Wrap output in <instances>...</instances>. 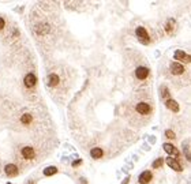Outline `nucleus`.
<instances>
[{"label":"nucleus","mask_w":191,"mask_h":184,"mask_svg":"<svg viewBox=\"0 0 191 184\" xmlns=\"http://www.w3.org/2000/svg\"><path fill=\"white\" fill-rule=\"evenodd\" d=\"M135 33H137V37L141 40V42L149 44V41H150V37H149V34H147L146 29H145V28H137Z\"/></svg>","instance_id":"1"},{"label":"nucleus","mask_w":191,"mask_h":184,"mask_svg":"<svg viewBox=\"0 0 191 184\" xmlns=\"http://www.w3.org/2000/svg\"><path fill=\"white\" fill-rule=\"evenodd\" d=\"M21 153H22V157H23L25 160H33V158L36 157V151H34V149L30 147V146H25Z\"/></svg>","instance_id":"2"},{"label":"nucleus","mask_w":191,"mask_h":184,"mask_svg":"<svg viewBox=\"0 0 191 184\" xmlns=\"http://www.w3.org/2000/svg\"><path fill=\"white\" fill-rule=\"evenodd\" d=\"M135 109H137V112L141 113V115H149L150 113V110H151V108H150L149 104H146V102H139V104H137Z\"/></svg>","instance_id":"3"},{"label":"nucleus","mask_w":191,"mask_h":184,"mask_svg":"<svg viewBox=\"0 0 191 184\" xmlns=\"http://www.w3.org/2000/svg\"><path fill=\"white\" fill-rule=\"evenodd\" d=\"M37 83V78L34 74H28L25 76V86L29 87V89H32V87L36 86Z\"/></svg>","instance_id":"4"},{"label":"nucleus","mask_w":191,"mask_h":184,"mask_svg":"<svg viewBox=\"0 0 191 184\" xmlns=\"http://www.w3.org/2000/svg\"><path fill=\"white\" fill-rule=\"evenodd\" d=\"M149 72H150V71H149L147 67H138L135 70V76L138 79H146Z\"/></svg>","instance_id":"5"},{"label":"nucleus","mask_w":191,"mask_h":184,"mask_svg":"<svg viewBox=\"0 0 191 184\" xmlns=\"http://www.w3.org/2000/svg\"><path fill=\"white\" fill-rule=\"evenodd\" d=\"M167 164L169 165L172 169L178 171V172H182V171H183V168H182V165H180L179 161L175 160V158H172V157H168L167 158Z\"/></svg>","instance_id":"6"},{"label":"nucleus","mask_w":191,"mask_h":184,"mask_svg":"<svg viewBox=\"0 0 191 184\" xmlns=\"http://www.w3.org/2000/svg\"><path fill=\"white\" fill-rule=\"evenodd\" d=\"M164 150H165L168 154H171V156H175V157H179L180 156L179 150L176 149L172 143H164Z\"/></svg>","instance_id":"7"},{"label":"nucleus","mask_w":191,"mask_h":184,"mask_svg":"<svg viewBox=\"0 0 191 184\" xmlns=\"http://www.w3.org/2000/svg\"><path fill=\"white\" fill-rule=\"evenodd\" d=\"M171 72L173 75H182L184 72V66L180 63H172L171 64Z\"/></svg>","instance_id":"8"},{"label":"nucleus","mask_w":191,"mask_h":184,"mask_svg":"<svg viewBox=\"0 0 191 184\" xmlns=\"http://www.w3.org/2000/svg\"><path fill=\"white\" fill-rule=\"evenodd\" d=\"M4 172H6V175H7V176L14 177V176H16V175H18V168H16V165H14V164H8V165H6Z\"/></svg>","instance_id":"9"},{"label":"nucleus","mask_w":191,"mask_h":184,"mask_svg":"<svg viewBox=\"0 0 191 184\" xmlns=\"http://www.w3.org/2000/svg\"><path fill=\"white\" fill-rule=\"evenodd\" d=\"M34 31H36L37 34H47L48 31H49V26L47 23H38L34 26Z\"/></svg>","instance_id":"10"},{"label":"nucleus","mask_w":191,"mask_h":184,"mask_svg":"<svg viewBox=\"0 0 191 184\" xmlns=\"http://www.w3.org/2000/svg\"><path fill=\"white\" fill-rule=\"evenodd\" d=\"M151 177H153V175H151V172H149V171H145L143 173H141V176H139V183L141 184H147L149 181L151 180Z\"/></svg>","instance_id":"11"},{"label":"nucleus","mask_w":191,"mask_h":184,"mask_svg":"<svg viewBox=\"0 0 191 184\" xmlns=\"http://www.w3.org/2000/svg\"><path fill=\"white\" fill-rule=\"evenodd\" d=\"M175 59L180 60V62L188 63L190 62V56H188V53H186L184 51H176L175 52Z\"/></svg>","instance_id":"12"},{"label":"nucleus","mask_w":191,"mask_h":184,"mask_svg":"<svg viewBox=\"0 0 191 184\" xmlns=\"http://www.w3.org/2000/svg\"><path fill=\"white\" fill-rule=\"evenodd\" d=\"M165 105H167L171 110H173V112H179V105H178V102H176L175 100H172V98L165 100Z\"/></svg>","instance_id":"13"},{"label":"nucleus","mask_w":191,"mask_h":184,"mask_svg":"<svg viewBox=\"0 0 191 184\" xmlns=\"http://www.w3.org/2000/svg\"><path fill=\"white\" fill-rule=\"evenodd\" d=\"M90 154H92V157L94 160H97V158H101V157L104 156V151H103V149H100V147H94V149H92Z\"/></svg>","instance_id":"14"},{"label":"nucleus","mask_w":191,"mask_h":184,"mask_svg":"<svg viewBox=\"0 0 191 184\" xmlns=\"http://www.w3.org/2000/svg\"><path fill=\"white\" fill-rule=\"evenodd\" d=\"M32 120H33L32 115H29V113L22 115V117H21V122H22V124H25V125H29L30 123H32Z\"/></svg>","instance_id":"15"},{"label":"nucleus","mask_w":191,"mask_h":184,"mask_svg":"<svg viewBox=\"0 0 191 184\" xmlns=\"http://www.w3.org/2000/svg\"><path fill=\"white\" fill-rule=\"evenodd\" d=\"M173 29H175V21H173V19H168L167 25H165V30H167V33H169V34H171L172 31H173Z\"/></svg>","instance_id":"16"},{"label":"nucleus","mask_w":191,"mask_h":184,"mask_svg":"<svg viewBox=\"0 0 191 184\" xmlns=\"http://www.w3.org/2000/svg\"><path fill=\"white\" fill-rule=\"evenodd\" d=\"M56 172H57V169L55 166H48L44 169V176H53Z\"/></svg>","instance_id":"17"},{"label":"nucleus","mask_w":191,"mask_h":184,"mask_svg":"<svg viewBox=\"0 0 191 184\" xmlns=\"http://www.w3.org/2000/svg\"><path fill=\"white\" fill-rule=\"evenodd\" d=\"M49 85H51V86H57V85H59V76L56 74L49 75Z\"/></svg>","instance_id":"18"},{"label":"nucleus","mask_w":191,"mask_h":184,"mask_svg":"<svg viewBox=\"0 0 191 184\" xmlns=\"http://www.w3.org/2000/svg\"><path fill=\"white\" fill-rule=\"evenodd\" d=\"M161 164H163V158H158V160H156L154 162H153V166H154V168H160Z\"/></svg>","instance_id":"19"},{"label":"nucleus","mask_w":191,"mask_h":184,"mask_svg":"<svg viewBox=\"0 0 191 184\" xmlns=\"http://www.w3.org/2000/svg\"><path fill=\"white\" fill-rule=\"evenodd\" d=\"M165 135H167V138H169V139H175V134L172 132L171 130H168V131H165Z\"/></svg>","instance_id":"20"},{"label":"nucleus","mask_w":191,"mask_h":184,"mask_svg":"<svg viewBox=\"0 0 191 184\" xmlns=\"http://www.w3.org/2000/svg\"><path fill=\"white\" fill-rule=\"evenodd\" d=\"M4 26H6V21H4L3 18H0V30H1Z\"/></svg>","instance_id":"21"},{"label":"nucleus","mask_w":191,"mask_h":184,"mask_svg":"<svg viewBox=\"0 0 191 184\" xmlns=\"http://www.w3.org/2000/svg\"><path fill=\"white\" fill-rule=\"evenodd\" d=\"M128 181H130V177H127V179H126V180H124V181H123V183H122V184H127Z\"/></svg>","instance_id":"22"}]
</instances>
